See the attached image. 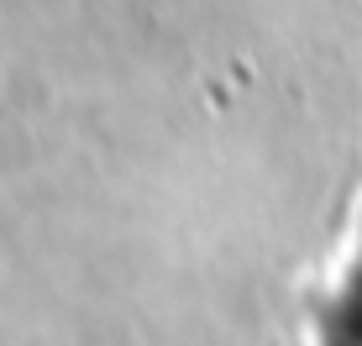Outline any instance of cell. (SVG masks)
<instances>
[{
	"mask_svg": "<svg viewBox=\"0 0 362 346\" xmlns=\"http://www.w3.org/2000/svg\"><path fill=\"white\" fill-rule=\"evenodd\" d=\"M326 346H362V257L346 278V289L326 310Z\"/></svg>",
	"mask_w": 362,
	"mask_h": 346,
	"instance_id": "cell-1",
	"label": "cell"
}]
</instances>
